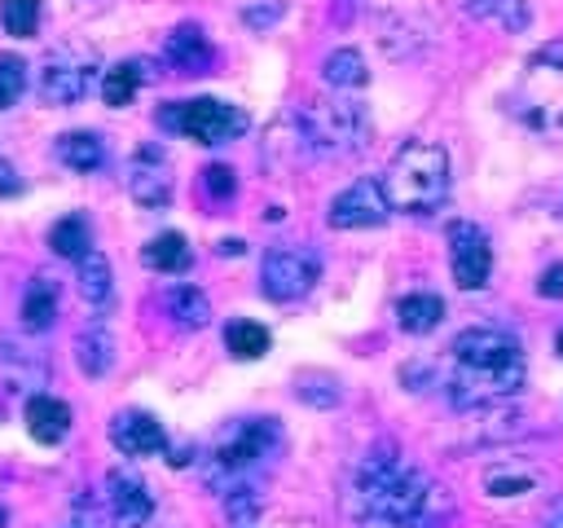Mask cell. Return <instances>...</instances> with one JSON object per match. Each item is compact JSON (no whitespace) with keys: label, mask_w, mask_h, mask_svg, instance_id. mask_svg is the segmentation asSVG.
<instances>
[{"label":"cell","mask_w":563,"mask_h":528,"mask_svg":"<svg viewBox=\"0 0 563 528\" xmlns=\"http://www.w3.org/2000/svg\"><path fill=\"white\" fill-rule=\"evenodd\" d=\"M435 506V484L400 462L391 444H378L361 458L352 480V515L361 528H422Z\"/></svg>","instance_id":"cell-1"},{"label":"cell","mask_w":563,"mask_h":528,"mask_svg":"<svg viewBox=\"0 0 563 528\" xmlns=\"http://www.w3.org/2000/svg\"><path fill=\"white\" fill-rule=\"evenodd\" d=\"M523 348L501 326H471L453 339L449 400L457 409H488L523 387Z\"/></svg>","instance_id":"cell-2"},{"label":"cell","mask_w":563,"mask_h":528,"mask_svg":"<svg viewBox=\"0 0 563 528\" xmlns=\"http://www.w3.org/2000/svg\"><path fill=\"white\" fill-rule=\"evenodd\" d=\"M391 211L409 216H431L449 198V154L435 141H409L396 150L383 176Z\"/></svg>","instance_id":"cell-3"},{"label":"cell","mask_w":563,"mask_h":528,"mask_svg":"<svg viewBox=\"0 0 563 528\" xmlns=\"http://www.w3.org/2000/svg\"><path fill=\"white\" fill-rule=\"evenodd\" d=\"M282 431L273 418H242L233 431H224L216 440V449L202 462V480L224 497L242 484H255V475L264 471V462L277 453Z\"/></svg>","instance_id":"cell-4"},{"label":"cell","mask_w":563,"mask_h":528,"mask_svg":"<svg viewBox=\"0 0 563 528\" xmlns=\"http://www.w3.org/2000/svg\"><path fill=\"white\" fill-rule=\"evenodd\" d=\"M510 110L541 136L559 141L563 136V57L559 53H541L528 62L515 97H510Z\"/></svg>","instance_id":"cell-5"},{"label":"cell","mask_w":563,"mask_h":528,"mask_svg":"<svg viewBox=\"0 0 563 528\" xmlns=\"http://www.w3.org/2000/svg\"><path fill=\"white\" fill-rule=\"evenodd\" d=\"M299 132H303V145L312 154H347L365 141L369 119H365L361 101L325 97V101H312L299 110Z\"/></svg>","instance_id":"cell-6"},{"label":"cell","mask_w":563,"mask_h":528,"mask_svg":"<svg viewBox=\"0 0 563 528\" xmlns=\"http://www.w3.org/2000/svg\"><path fill=\"white\" fill-rule=\"evenodd\" d=\"M163 128H176L180 136L198 141V145H224L233 136L246 132V114L229 101H216V97H194V101H180L172 110L158 114Z\"/></svg>","instance_id":"cell-7"},{"label":"cell","mask_w":563,"mask_h":528,"mask_svg":"<svg viewBox=\"0 0 563 528\" xmlns=\"http://www.w3.org/2000/svg\"><path fill=\"white\" fill-rule=\"evenodd\" d=\"M321 277V260L312 246H299V242H286V246H273L260 264V290L277 304H290V299H303Z\"/></svg>","instance_id":"cell-8"},{"label":"cell","mask_w":563,"mask_h":528,"mask_svg":"<svg viewBox=\"0 0 563 528\" xmlns=\"http://www.w3.org/2000/svg\"><path fill=\"white\" fill-rule=\"evenodd\" d=\"M387 216H391L387 189H383V180H369V176L356 180V185H347L343 194H334L330 198V211H325L330 229H374Z\"/></svg>","instance_id":"cell-9"},{"label":"cell","mask_w":563,"mask_h":528,"mask_svg":"<svg viewBox=\"0 0 563 528\" xmlns=\"http://www.w3.org/2000/svg\"><path fill=\"white\" fill-rule=\"evenodd\" d=\"M449 260H453V282L462 290H479L493 273V246L488 233L471 220H453L449 224Z\"/></svg>","instance_id":"cell-10"},{"label":"cell","mask_w":563,"mask_h":528,"mask_svg":"<svg viewBox=\"0 0 563 528\" xmlns=\"http://www.w3.org/2000/svg\"><path fill=\"white\" fill-rule=\"evenodd\" d=\"M35 84H40V97L48 106H75L88 92V84H92V57L70 53V48H57V53L44 57Z\"/></svg>","instance_id":"cell-11"},{"label":"cell","mask_w":563,"mask_h":528,"mask_svg":"<svg viewBox=\"0 0 563 528\" xmlns=\"http://www.w3.org/2000/svg\"><path fill=\"white\" fill-rule=\"evenodd\" d=\"M128 194L141 207H167L172 202V163L158 145H141L128 163Z\"/></svg>","instance_id":"cell-12"},{"label":"cell","mask_w":563,"mask_h":528,"mask_svg":"<svg viewBox=\"0 0 563 528\" xmlns=\"http://www.w3.org/2000/svg\"><path fill=\"white\" fill-rule=\"evenodd\" d=\"M106 506H110L114 528H145L150 515H154V497H150L145 480L132 475V471H110L106 475Z\"/></svg>","instance_id":"cell-13"},{"label":"cell","mask_w":563,"mask_h":528,"mask_svg":"<svg viewBox=\"0 0 563 528\" xmlns=\"http://www.w3.org/2000/svg\"><path fill=\"white\" fill-rule=\"evenodd\" d=\"M0 374L13 392H40L44 378H48V365H44V352L22 339V334H0Z\"/></svg>","instance_id":"cell-14"},{"label":"cell","mask_w":563,"mask_h":528,"mask_svg":"<svg viewBox=\"0 0 563 528\" xmlns=\"http://www.w3.org/2000/svg\"><path fill=\"white\" fill-rule=\"evenodd\" d=\"M110 440L123 458H150L158 449H167V436H163V422L145 409H119L110 418Z\"/></svg>","instance_id":"cell-15"},{"label":"cell","mask_w":563,"mask_h":528,"mask_svg":"<svg viewBox=\"0 0 563 528\" xmlns=\"http://www.w3.org/2000/svg\"><path fill=\"white\" fill-rule=\"evenodd\" d=\"M26 431L40 440V444H62L66 431H70V405L48 396V392H35L26 400Z\"/></svg>","instance_id":"cell-16"},{"label":"cell","mask_w":563,"mask_h":528,"mask_svg":"<svg viewBox=\"0 0 563 528\" xmlns=\"http://www.w3.org/2000/svg\"><path fill=\"white\" fill-rule=\"evenodd\" d=\"M163 57H167V66H176L180 75H202V70L211 66V44H207V35H202L194 22H185V26H176V31L167 35Z\"/></svg>","instance_id":"cell-17"},{"label":"cell","mask_w":563,"mask_h":528,"mask_svg":"<svg viewBox=\"0 0 563 528\" xmlns=\"http://www.w3.org/2000/svg\"><path fill=\"white\" fill-rule=\"evenodd\" d=\"M75 264H79L75 282H79V295H84V304H92V308H106V304H110V295H114V273H110V260H106L101 251H88V255H79Z\"/></svg>","instance_id":"cell-18"},{"label":"cell","mask_w":563,"mask_h":528,"mask_svg":"<svg viewBox=\"0 0 563 528\" xmlns=\"http://www.w3.org/2000/svg\"><path fill=\"white\" fill-rule=\"evenodd\" d=\"M163 308H167V317H172L176 326H185V330H198V326L211 321V299H207L198 286H167V290H163Z\"/></svg>","instance_id":"cell-19"},{"label":"cell","mask_w":563,"mask_h":528,"mask_svg":"<svg viewBox=\"0 0 563 528\" xmlns=\"http://www.w3.org/2000/svg\"><path fill=\"white\" fill-rule=\"evenodd\" d=\"M22 321L26 330H48L57 321V282L53 277H31L26 295H22Z\"/></svg>","instance_id":"cell-20"},{"label":"cell","mask_w":563,"mask_h":528,"mask_svg":"<svg viewBox=\"0 0 563 528\" xmlns=\"http://www.w3.org/2000/svg\"><path fill=\"white\" fill-rule=\"evenodd\" d=\"M75 356H79V370H84L88 378H101V374L114 365V339H110V330H106L101 321H92V326L79 334Z\"/></svg>","instance_id":"cell-21"},{"label":"cell","mask_w":563,"mask_h":528,"mask_svg":"<svg viewBox=\"0 0 563 528\" xmlns=\"http://www.w3.org/2000/svg\"><path fill=\"white\" fill-rule=\"evenodd\" d=\"M57 158L75 172H97L106 163V141L97 132H66L57 136Z\"/></svg>","instance_id":"cell-22"},{"label":"cell","mask_w":563,"mask_h":528,"mask_svg":"<svg viewBox=\"0 0 563 528\" xmlns=\"http://www.w3.org/2000/svg\"><path fill=\"white\" fill-rule=\"evenodd\" d=\"M145 264L154 273H185L194 264V251H189V242L180 233L167 229V233H158V238L145 242Z\"/></svg>","instance_id":"cell-23"},{"label":"cell","mask_w":563,"mask_h":528,"mask_svg":"<svg viewBox=\"0 0 563 528\" xmlns=\"http://www.w3.org/2000/svg\"><path fill=\"white\" fill-rule=\"evenodd\" d=\"M462 9L475 18V22H493L501 31H523L532 22L528 4L523 0H462Z\"/></svg>","instance_id":"cell-24"},{"label":"cell","mask_w":563,"mask_h":528,"mask_svg":"<svg viewBox=\"0 0 563 528\" xmlns=\"http://www.w3.org/2000/svg\"><path fill=\"white\" fill-rule=\"evenodd\" d=\"M396 317H400V330H409V334H427V330L440 326L444 304H440V295L418 290V295H405V299L396 304Z\"/></svg>","instance_id":"cell-25"},{"label":"cell","mask_w":563,"mask_h":528,"mask_svg":"<svg viewBox=\"0 0 563 528\" xmlns=\"http://www.w3.org/2000/svg\"><path fill=\"white\" fill-rule=\"evenodd\" d=\"M321 75H325L330 88H361L369 79V66H365V57L356 48H334L321 62Z\"/></svg>","instance_id":"cell-26"},{"label":"cell","mask_w":563,"mask_h":528,"mask_svg":"<svg viewBox=\"0 0 563 528\" xmlns=\"http://www.w3.org/2000/svg\"><path fill=\"white\" fill-rule=\"evenodd\" d=\"M141 84H145V62H119L106 70L101 97H106V106H128L141 92Z\"/></svg>","instance_id":"cell-27"},{"label":"cell","mask_w":563,"mask_h":528,"mask_svg":"<svg viewBox=\"0 0 563 528\" xmlns=\"http://www.w3.org/2000/svg\"><path fill=\"white\" fill-rule=\"evenodd\" d=\"M224 348H229L238 361H255V356H264V352H268V330H264L260 321L238 317V321H229V326H224Z\"/></svg>","instance_id":"cell-28"},{"label":"cell","mask_w":563,"mask_h":528,"mask_svg":"<svg viewBox=\"0 0 563 528\" xmlns=\"http://www.w3.org/2000/svg\"><path fill=\"white\" fill-rule=\"evenodd\" d=\"M48 246L66 260H79L92 251V238H88V220L84 216H62L53 229H48Z\"/></svg>","instance_id":"cell-29"},{"label":"cell","mask_w":563,"mask_h":528,"mask_svg":"<svg viewBox=\"0 0 563 528\" xmlns=\"http://www.w3.org/2000/svg\"><path fill=\"white\" fill-rule=\"evenodd\" d=\"M0 22L9 35L31 40L40 31V0H0Z\"/></svg>","instance_id":"cell-30"},{"label":"cell","mask_w":563,"mask_h":528,"mask_svg":"<svg viewBox=\"0 0 563 528\" xmlns=\"http://www.w3.org/2000/svg\"><path fill=\"white\" fill-rule=\"evenodd\" d=\"M26 88V62L13 53H0V110H9Z\"/></svg>","instance_id":"cell-31"},{"label":"cell","mask_w":563,"mask_h":528,"mask_svg":"<svg viewBox=\"0 0 563 528\" xmlns=\"http://www.w3.org/2000/svg\"><path fill=\"white\" fill-rule=\"evenodd\" d=\"M224 510H229V524H233V528H251V519H255V510H260L255 484H242V488L224 493Z\"/></svg>","instance_id":"cell-32"},{"label":"cell","mask_w":563,"mask_h":528,"mask_svg":"<svg viewBox=\"0 0 563 528\" xmlns=\"http://www.w3.org/2000/svg\"><path fill=\"white\" fill-rule=\"evenodd\" d=\"M202 185H207V194H211V198H229V194L238 189V180H233V172H229L224 163L207 167V172H202Z\"/></svg>","instance_id":"cell-33"},{"label":"cell","mask_w":563,"mask_h":528,"mask_svg":"<svg viewBox=\"0 0 563 528\" xmlns=\"http://www.w3.org/2000/svg\"><path fill=\"white\" fill-rule=\"evenodd\" d=\"M537 290H541L545 299H563V264L545 268V273H541V282H537Z\"/></svg>","instance_id":"cell-34"},{"label":"cell","mask_w":563,"mask_h":528,"mask_svg":"<svg viewBox=\"0 0 563 528\" xmlns=\"http://www.w3.org/2000/svg\"><path fill=\"white\" fill-rule=\"evenodd\" d=\"M18 189H22V180H18V167H13V163L0 154V194L9 198V194H18Z\"/></svg>","instance_id":"cell-35"},{"label":"cell","mask_w":563,"mask_h":528,"mask_svg":"<svg viewBox=\"0 0 563 528\" xmlns=\"http://www.w3.org/2000/svg\"><path fill=\"white\" fill-rule=\"evenodd\" d=\"M541 528H563V493L550 497V506L541 510Z\"/></svg>","instance_id":"cell-36"},{"label":"cell","mask_w":563,"mask_h":528,"mask_svg":"<svg viewBox=\"0 0 563 528\" xmlns=\"http://www.w3.org/2000/svg\"><path fill=\"white\" fill-rule=\"evenodd\" d=\"M282 13V4H268V9H246V22L251 26H264V22H273Z\"/></svg>","instance_id":"cell-37"},{"label":"cell","mask_w":563,"mask_h":528,"mask_svg":"<svg viewBox=\"0 0 563 528\" xmlns=\"http://www.w3.org/2000/svg\"><path fill=\"white\" fill-rule=\"evenodd\" d=\"M220 251H224V255H238V251H242V242H238V238H229V242H220Z\"/></svg>","instance_id":"cell-38"},{"label":"cell","mask_w":563,"mask_h":528,"mask_svg":"<svg viewBox=\"0 0 563 528\" xmlns=\"http://www.w3.org/2000/svg\"><path fill=\"white\" fill-rule=\"evenodd\" d=\"M559 352H563V330H559Z\"/></svg>","instance_id":"cell-39"},{"label":"cell","mask_w":563,"mask_h":528,"mask_svg":"<svg viewBox=\"0 0 563 528\" xmlns=\"http://www.w3.org/2000/svg\"><path fill=\"white\" fill-rule=\"evenodd\" d=\"M0 524H4V515H0Z\"/></svg>","instance_id":"cell-40"}]
</instances>
